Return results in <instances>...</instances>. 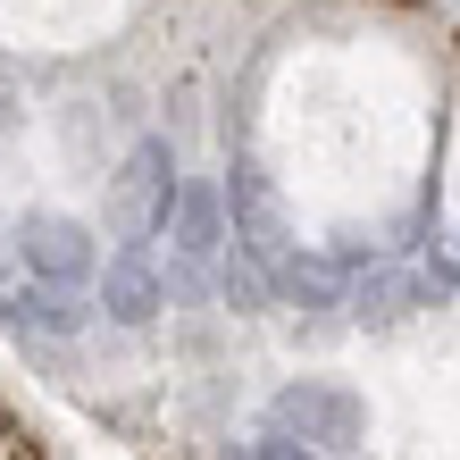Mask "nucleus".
I'll use <instances>...</instances> for the list:
<instances>
[{"instance_id": "obj_1", "label": "nucleus", "mask_w": 460, "mask_h": 460, "mask_svg": "<svg viewBox=\"0 0 460 460\" xmlns=\"http://www.w3.org/2000/svg\"><path fill=\"white\" fill-rule=\"evenodd\" d=\"M243 460H310V452H302V444H285V436H260Z\"/></svg>"}]
</instances>
